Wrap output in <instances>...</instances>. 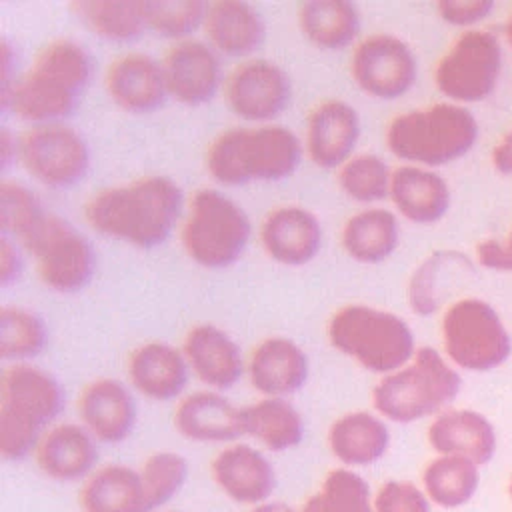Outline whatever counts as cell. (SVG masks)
<instances>
[{"label":"cell","mask_w":512,"mask_h":512,"mask_svg":"<svg viewBox=\"0 0 512 512\" xmlns=\"http://www.w3.org/2000/svg\"><path fill=\"white\" fill-rule=\"evenodd\" d=\"M246 368L254 390L266 398H286L306 384L310 360L294 340L270 336L252 350Z\"/></svg>","instance_id":"44dd1931"},{"label":"cell","mask_w":512,"mask_h":512,"mask_svg":"<svg viewBox=\"0 0 512 512\" xmlns=\"http://www.w3.org/2000/svg\"><path fill=\"white\" fill-rule=\"evenodd\" d=\"M252 236L244 208L216 188H200L188 202L182 224V246L202 268L222 270L236 264Z\"/></svg>","instance_id":"ba28073f"},{"label":"cell","mask_w":512,"mask_h":512,"mask_svg":"<svg viewBox=\"0 0 512 512\" xmlns=\"http://www.w3.org/2000/svg\"><path fill=\"white\" fill-rule=\"evenodd\" d=\"M224 96L238 118L270 124L288 108L292 80L280 64L266 58H250L234 66L226 76Z\"/></svg>","instance_id":"5bb4252c"},{"label":"cell","mask_w":512,"mask_h":512,"mask_svg":"<svg viewBox=\"0 0 512 512\" xmlns=\"http://www.w3.org/2000/svg\"><path fill=\"white\" fill-rule=\"evenodd\" d=\"M78 414L84 428L100 442L126 440L136 424V402L126 384L116 378H96L78 396Z\"/></svg>","instance_id":"ffe728a7"},{"label":"cell","mask_w":512,"mask_h":512,"mask_svg":"<svg viewBox=\"0 0 512 512\" xmlns=\"http://www.w3.org/2000/svg\"><path fill=\"white\" fill-rule=\"evenodd\" d=\"M182 352L196 378L216 392L232 388L244 374L240 346L214 324L192 326L184 336Z\"/></svg>","instance_id":"603a6c76"},{"label":"cell","mask_w":512,"mask_h":512,"mask_svg":"<svg viewBox=\"0 0 512 512\" xmlns=\"http://www.w3.org/2000/svg\"><path fill=\"white\" fill-rule=\"evenodd\" d=\"M182 208V188L168 176L150 174L100 190L86 202L84 218L102 236L148 250L168 240Z\"/></svg>","instance_id":"6da1fadb"},{"label":"cell","mask_w":512,"mask_h":512,"mask_svg":"<svg viewBox=\"0 0 512 512\" xmlns=\"http://www.w3.org/2000/svg\"><path fill=\"white\" fill-rule=\"evenodd\" d=\"M250 512H296V510L284 502H262L254 506Z\"/></svg>","instance_id":"681fc988"},{"label":"cell","mask_w":512,"mask_h":512,"mask_svg":"<svg viewBox=\"0 0 512 512\" xmlns=\"http://www.w3.org/2000/svg\"><path fill=\"white\" fill-rule=\"evenodd\" d=\"M492 6L494 4L490 0H442L436 4V10L446 22L454 26H468L488 16Z\"/></svg>","instance_id":"ee69618b"},{"label":"cell","mask_w":512,"mask_h":512,"mask_svg":"<svg viewBox=\"0 0 512 512\" xmlns=\"http://www.w3.org/2000/svg\"><path fill=\"white\" fill-rule=\"evenodd\" d=\"M300 32L322 50H342L360 32V12L348 0H308L298 6Z\"/></svg>","instance_id":"d6a6232c"},{"label":"cell","mask_w":512,"mask_h":512,"mask_svg":"<svg viewBox=\"0 0 512 512\" xmlns=\"http://www.w3.org/2000/svg\"><path fill=\"white\" fill-rule=\"evenodd\" d=\"M460 390V376L430 346L396 372L386 374L372 388V404L386 420L408 424L440 412Z\"/></svg>","instance_id":"52a82bcc"},{"label":"cell","mask_w":512,"mask_h":512,"mask_svg":"<svg viewBox=\"0 0 512 512\" xmlns=\"http://www.w3.org/2000/svg\"><path fill=\"white\" fill-rule=\"evenodd\" d=\"M374 512H432L430 498L412 482L388 480L374 496Z\"/></svg>","instance_id":"7bdbcfd3"},{"label":"cell","mask_w":512,"mask_h":512,"mask_svg":"<svg viewBox=\"0 0 512 512\" xmlns=\"http://www.w3.org/2000/svg\"><path fill=\"white\" fill-rule=\"evenodd\" d=\"M140 478L148 512H152L170 502L182 490L188 478V460L178 452H154L144 460Z\"/></svg>","instance_id":"b9f144b4"},{"label":"cell","mask_w":512,"mask_h":512,"mask_svg":"<svg viewBox=\"0 0 512 512\" xmlns=\"http://www.w3.org/2000/svg\"><path fill=\"white\" fill-rule=\"evenodd\" d=\"M48 344V326L40 314L24 306L0 310V356L10 362H28Z\"/></svg>","instance_id":"8d00e7d4"},{"label":"cell","mask_w":512,"mask_h":512,"mask_svg":"<svg viewBox=\"0 0 512 512\" xmlns=\"http://www.w3.org/2000/svg\"><path fill=\"white\" fill-rule=\"evenodd\" d=\"M390 200L406 220L434 224L450 208V188L440 174L404 164L392 170Z\"/></svg>","instance_id":"83f0119b"},{"label":"cell","mask_w":512,"mask_h":512,"mask_svg":"<svg viewBox=\"0 0 512 512\" xmlns=\"http://www.w3.org/2000/svg\"><path fill=\"white\" fill-rule=\"evenodd\" d=\"M38 468L56 482L90 476L98 462L96 438L78 424L52 426L36 446Z\"/></svg>","instance_id":"4316f807"},{"label":"cell","mask_w":512,"mask_h":512,"mask_svg":"<svg viewBox=\"0 0 512 512\" xmlns=\"http://www.w3.org/2000/svg\"><path fill=\"white\" fill-rule=\"evenodd\" d=\"M350 76L368 96L396 100L414 86L418 62L404 40L378 32L356 44L350 56Z\"/></svg>","instance_id":"4fadbf2b"},{"label":"cell","mask_w":512,"mask_h":512,"mask_svg":"<svg viewBox=\"0 0 512 512\" xmlns=\"http://www.w3.org/2000/svg\"><path fill=\"white\" fill-rule=\"evenodd\" d=\"M246 434L272 452H286L304 440L302 414L286 398H262L244 406Z\"/></svg>","instance_id":"e575fe53"},{"label":"cell","mask_w":512,"mask_h":512,"mask_svg":"<svg viewBox=\"0 0 512 512\" xmlns=\"http://www.w3.org/2000/svg\"><path fill=\"white\" fill-rule=\"evenodd\" d=\"M390 446L384 420L366 410L346 412L328 428V448L336 460L354 468L378 462Z\"/></svg>","instance_id":"f546056e"},{"label":"cell","mask_w":512,"mask_h":512,"mask_svg":"<svg viewBox=\"0 0 512 512\" xmlns=\"http://www.w3.org/2000/svg\"><path fill=\"white\" fill-rule=\"evenodd\" d=\"M506 34H508V40L512 44V16H510V22H508V28H506Z\"/></svg>","instance_id":"f907efd6"},{"label":"cell","mask_w":512,"mask_h":512,"mask_svg":"<svg viewBox=\"0 0 512 512\" xmlns=\"http://www.w3.org/2000/svg\"><path fill=\"white\" fill-rule=\"evenodd\" d=\"M474 266L462 252L438 250L412 272L408 280V304L414 314L430 316L438 312L452 294L462 290L472 278Z\"/></svg>","instance_id":"cb8c5ba5"},{"label":"cell","mask_w":512,"mask_h":512,"mask_svg":"<svg viewBox=\"0 0 512 512\" xmlns=\"http://www.w3.org/2000/svg\"><path fill=\"white\" fill-rule=\"evenodd\" d=\"M18 162L40 184L66 190L88 174L90 148L86 138L64 122L38 124L18 136Z\"/></svg>","instance_id":"8fae6325"},{"label":"cell","mask_w":512,"mask_h":512,"mask_svg":"<svg viewBox=\"0 0 512 512\" xmlns=\"http://www.w3.org/2000/svg\"><path fill=\"white\" fill-rule=\"evenodd\" d=\"M478 138V124L464 106L438 102L394 116L386 126L388 150L414 166H442L462 158Z\"/></svg>","instance_id":"5b68a950"},{"label":"cell","mask_w":512,"mask_h":512,"mask_svg":"<svg viewBox=\"0 0 512 512\" xmlns=\"http://www.w3.org/2000/svg\"><path fill=\"white\" fill-rule=\"evenodd\" d=\"M22 266L24 262H22L18 244L12 238L2 234L0 236V284L4 288L14 284L22 274Z\"/></svg>","instance_id":"bcb514c9"},{"label":"cell","mask_w":512,"mask_h":512,"mask_svg":"<svg viewBox=\"0 0 512 512\" xmlns=\"http://www.w3.org/2000/svg\"><path fill=\"white\" fill-rule=\"evenodd\" d=\"M260 242L274 262L304 266L314 260L322 248V224L316 214L304 206H276L262 220Z\"/></svg>","instance_id":"ac0fdd59"},{"label":"cell","mask_w":512,"mask_h":512,"mask_svg":"<svg viewBox=\"0 0 512 512\" xmlns=\"http://www.w3.org/2000/svg\"><path fill=\"white\" fill-rule=\"evenodd\" d=\"M0 158L2 168H8L14 160H18V136H14L6 126L0 132Z\"/></svg>","instance_id":"c3c4849f"},{"label":"cell","mask_w":512,"mask_h":512,"mask_svg":"<svg viewBox=\"0 0 512 512\" xmlns=\"http://www.w3.org/2000/svg\"><path fill=\"white\" fill-rule=\"evenodd\" d=\"M204 32L208 44L224 56L242 58L256 52L266 38V22L260 10L244 0L210 2Z\"/></svg>","instance_id":"484cf974"},{"label":"cell","mask_w":512,"mask_h":512,"mask_svg":"<svg viewBox=\"0 0 512 512\" xmlns=\"http://www.w3.org/2000/svg\"><path fill=\"white\" fill-rule=\"evenodd\" d=\"M168 96L184 106L210 102L222 84L218 52L194 38L174 42L162 60Z\"/></svg>","instance_id":"9a60e30c"},{"label":"cell","mask_w":512,"mask_h":512,"mask_svg":"<svg viewBox=\"0 0 512 512\" xmlns=\"http://www.w3.org/2000/svg\"><path fill=\"white\" fill-rule=\"evenodd\" d=\"M338 186L354 202L372 204L390 196L392 170L376 154H354L338 168Z\"/></svg>","instance_id":"f35d334b"},{"label":"cell","mask_w":512,"mask_h":512,"mask_svg":"<svg viewBox=\"0 0 512 512\" xmlns=\"http://www.w3.org/2000/svg\"><path fill=\"white\" fill-rule=\"evenodd\" d=\"M302 512H374L368 482L350 468H334L308 496Z\"/></svg>","instance_id":"74e56055"},{"label":"cell","mask_w":512,"mask_h":512,"mask_svg":"<svg viewBox=\"0 0 512 512\" xmlns=\"http://www.w3.org/2000/svg\"><path fill=\"white\" fill-rule=\"evenodd\" d=\"M442 340L448 358L466 370L484 372L510 354V338L490 304L466 298L450 304L442 318Z\"/></svg>","instance_id":"30bf717a"},{"label":"cell","mask_w":512,"mask_h":512,"mask_svg":"<svg viewBox=\"0 0 512 512\" xmlns=\"http://www.w3.org/2000/svg\"><path fill=\"white\" fill-rule=\"evenodd\" d=\"M360 138V116L356 108L340 98L316 104L306 122V154L314 166L340 168L354 156Z\"/></svg>","instance_id":"2e32d148"},{"label":"cell","mask_w":512,"mask_h":512,"mask_svg":"<svg viewBox=\"0 0 512 512\" xmlns=\"http://www.w3.org/2000/svg\"><path fill=\"white\" fill-rule=\"evenodd\" d=\"M502 68V50L494 34L468 30L438 60L436 88L456 102H478L492 94Z\"/></svg>","instance_id":"7c38bea8"},{"label":"cell","mask_w":512,"mask_h":512,"mask_svg":"<svg viewBox=\"0 0 512 512\" xmlns=\"http://www.w3.org/2000/svg\"><path fill=\"white\" fill-rule=\"evenodd\" d=\"M22 248L34 258L42 284L58 294L84 290L96 274L98 260L92 242L58 214L48 212Z\"/></svg>","instance_id":"9c48e42d"},{"label":"cell","mask_w":512,"mask_h":512,"mask_svg":"<svg viewBox=\"0 0 512 512\" xmlns=\"http://www.w3.org/2000/svg\"><path fill=\"white\" fill-rule=\"evenodd\" d=\"M110 100L130 114H150L168 98L162 62L144 52H126L114 58L104 74Z\"/></svg>","instance_id":"e0dca14e"},{"label":"cell","mask_w":512,"mask_h":512,"mask_svg":"<svg viewBox=\"0 0 512 512\" xmlns=\"http://www.w3.org/2000/svg\"><path fill=\"white\" fill-rule=\"evenodd\" d=\"M216 486L238 504L258 506L266 502L276 488V472L270 460L250 444L234 442L222 448L212 464Z\"/></svg>","instance_id":"d6986e66"},{"label":"cell","mask_w":512,"mask_h":512,"mask_svg":"<svg viewBox=\"0 0 512 512\" xmlns=\"http://www.w3.org/2000/svg\"><path fill=\"white\" fill-rule=\"evenodd\" d=\"M188 362L182 350L168 342H146L130 352L128 378L146 398L174 400L188 384Z\"/></svg>","instance_id":"d4e9b609"},{"label":"cell","mask_w":512,"mask_h":512,"mask_svg":"<svg viewBox=\"0 0 512 512\" xmlns=\"http://www.w3.org/2000/svg\"><path fill=\"white\" fill-rule=\"evenodd\" d=\"M340 238L342 248L352 260L378 264L396 250L400 224L394 212L386 208H364L344 222Z\"/></svg>","instance_id":"1f68e13d"},{"label":"cell","mask_w":512,"mask_h":512,"mask_svg":"<svg viewBox=\"0 0 512 512\" xmlns=\"http://www.w3.org/2000/svg\"><path fill=\"white\" fill-rule=\"evenodd\" d=\"M82 512H148L140 472L106 464L92 472L80 492Z\"/></svg>","instance_id":"4dcf8cb0"},{"label":"cell","mask_w":512,"mask_h":512,"mask_svg":"<svg viewBox=\"0 0 512 512\" xmlns=\"http://www.w3.org/2000/svg\"><path fill=\"white\" fill-rule=\"evenodd\" d=\"M146 28L170 40H186L204 26L208 2L204 0H142Z\"/></svg>","instance_id":"60d3db41"},{"label":"cell","mask_w":512,"mask_h":512,"mask_svg":"<svg viewBox=\"0 0 512 512\" xmlns=\"http://www.w3.org/2000/svg\"><path fill=\"white\" fill-rule=\"evenodd\" d=\"M478 262L492 270H506L512 272V234L508 242L498 240H484L476 248Z\"/></svg>","instance_id":"f6af8a7d"},{"label":"cell","mask_w":512,"mask_h":512,"mask_svg":"<svg viewBox=\"0 0 512 512\" xmlns=\"http://www.w3.org/2000/svg\"><path fill=\"white\" fill-rule=\"evenodd\" d=\"M174 428L194 442H232L246 434L244 408L216 390L192 392L178 402Z\"/></svg>","instance_id":"7402d4cb"},{"label":"cell","mask_w":512,"mask_h":512,"mask_svg":"<svg viewBox=\"0 0 512 512\" xmlns=\"http://www.w3.org/2000/svg\"><path fill=\"white\" fill-rule=\"evenodd\" d=\"M62 408L64 390L54 374L30 362L6 366L0 382L2 458L18 462L36 452Z\"/></svg>","instance_id":"277c9868"},{"label":"cell","mask_w":512,"mask_h":512,"mask_svg":"<svg viewBox=\"0 0 512 512\" xmlns=\"http://www.w3.org/2000/svg\"><path fill=\"white\" fill-rule=\"evenodd\" d=\"M478 480V466L460 456H438L422 474L426 496L442 508L466 504L474 496Z\"/></svg>","instance_id":"d590c367"},{"label":"cell","mask_w":512,"mask_h":512,"mask_svg":"<svg viewBox=\"0 0 512 512\" xmlns=\"http://www.w3.org/2000/svg\"><path fill=\"white\" fill-rule=\"evenodd\" d=\"M48 216L40 198L14 180L0 182V228L2 234L22 244Z\"/></svg>","instance_id":"ab89813d"},{"label":"cell","mask_w":512,"mask_h":512,"mask_svg":"<svg viewBox=\"0 0 512 512\" xmlns=\"http://www.w3.org/2000/svg\"><path fill=\"white\" fill-rule=\"evenodd\" d=\"M428 442L440 456H460L476 466L486 464L496 450L492 424L472 410H448L428 428Z\"/></svg>","instance_id":"f1b7e54d"},{"label":"cell","mask_w":512,"mask_h":512,"mask_svg":"<svg viewBox=\"0 0 512 512\" xmlns=\"http://www.w3.org/2000/svg\"><path fill=\"white\" fill-rule=\"evenodd\" d=\"M300 160L302 142L282 124L230 128L206 150V170L222 186L280 182L296 172Z\"/></svg>","instance_id":"3957f363"},{"label":"cell","mask_w":512,"mask_h":512,"mask_svg":"<svg viewBox=\"0 0 512 512\" xmlns=\"http://www.w3.org/2000/svg\"><path fill=\"white\" fill-rule=\"evenodd\" d=\"M70 8L94 36L108 42L126 44L148 30L142 0H78Z\"/></svg>","instance_id":"836d02e7"},{"label":"cell","mask_w":512,"mask_h":512,"mask_svg":"<svg viewBox=\"0 0 512 512\" xmlns=\"http://www.w3.org/2000/svg\"><path fill=\"white\" fill-rule=\"evenodd\" d=\"M510 496H512V480H510Z\"/></svg>","instance_id":"816d5d0a"},{"label":"cell","mask_w":512,"mask_h":512,"mask_svg":"<svg viewBox=\"0 0 512 512\" xmlns=\"http://www.w3.org/2000/svg\"><path fill=\"white\" fill-rule=\"evenodd\" d=\"M90 78L92 56L80 42L50 40L12 88L0 94L2 110L32 126L64 122L80 106Z\"/></svg>","instance_id":"7a4b0ae2"},{"label":"cell","mask_w":512,"mask_h":512,"mask_svg":"<svg viewBox=\"0 0 512 512\" xmlns=\"http://www.w3.org/2000/svg\"><path fill=\"white\" fill-rule=\"evenodd\" d=\"M326 336L332 348L384 376L406 366L418 350L404 318L368 304L338 308L328 320Z\"/></svg>","instance_id":"8992f818"},{"label":"cell","mask_w":512,"mask_h":512,"mask_svg":"<svg viewBox=\"0 0 512 512\" xmlns=\"http://www.w3.org/2000/svg\"><path fill=\"white\" fill-rule=\"evenodd\" d=\"M492 162L502 174H512V132H508L494 148Z\"/></svg>","instance_id":"7dc6e473"}]
</instances>
